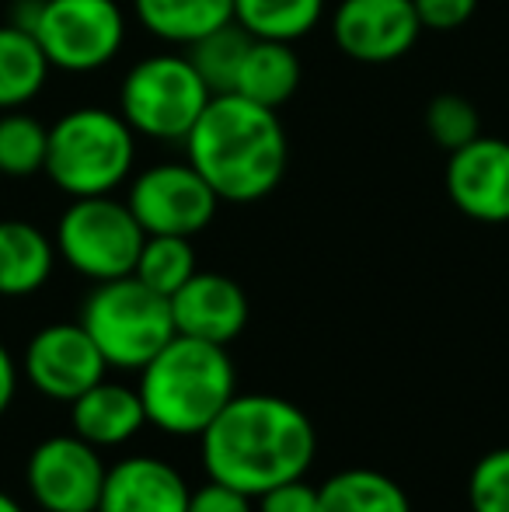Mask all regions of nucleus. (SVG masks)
I'll return each mask as SVG.
<instances>
[{
  "mask_svg": "<svg viewBox=\"0 0 509 512\" xmlns=\"http://www.w3.org/2000/svg\"><path fill=\"white\" fill-rule=\"evenodd\" d=\"M199 443L206 474L252 499L304 478L318 457L311 415L276 394H234Z\"/></svg>",
  "mask_w": 509,
  "mask_h": 512,
  "instance_id": "f257e3e1",
  "label": "nucleus"
},
{
  "mask_svg": "<svg viewBox=\"0 0 509 512\" xmlns=\"http://www.w3.org/2000/svg\"><path fill=\"white\" fill-rule=\"evenodd\" d=\"M182 143L185 161L210 182L220 203L234 206L272 196L290 161L283 119L238 91L213 95Z\"/></svg>",
  "mask_w": 509,
  "mask_h": 512,
  "instance_id": "f03ea898",
  "label": "nucleus"
},
{
  "mask_svg": "<svg viewBox=\"0 0 509 512\" xmlns=\"http://www.w3.org/2000/svg\"><path fill=\"white\" fill-rule=\"evenodd\" d=\"M140 398L147 422L171 436H203L206 425L238 394L227 345L175 335L143 366Z\"/></svg>",
  "mask_w": 509,
  "mask_h": 512,
  "instance_id": "7ed1b4c3",
  "label": "nucleus"
},
{
  "mask_svg": "<svg viewBox=\"0 0 509 512\" xmlns=\"http://www.w3.org/2000/svg\"><path fill=\"white\" fill-rule=\"evenodd\" d=\"M136 164V133L119 112L84 105L49 126L42 175L70 199L112 196Z\"/></svg>",
  "mask_w": 509,
  "mask_h": 512,
  "instance_id": "20e7f679",
  "label": "nucleus"
},
{
  "mask_svg": "<svg viewBox=\"0 0 509 512\" xmlns=\"http://www.w3.org/2000/svg\"><path fill=\"white\" fill-rule=\"evenodd\" d=\"M81 324L102 349L105 363L119 370H143L178 335L171 300L136 276L95 283L81 304Z\"/></svg>",
  "mask_w": 509,
  "mask_h": 512,
  "instance_id": "39448f33",
  "label": "nucleus"
},
{
  "mask_svg": "<svg viewBox=\"0 0 509 512\" xmlns=\"http://www.w3.org/2000/svg\"><path fill=\"white\" fill-rule=\"evenodd\" d=\"M213 91L192 67L189 56L157 53L133 63L119 88V115L133 126L136 136L161 143H182Z\"/></svg>",
  "mask_w": 509,
  "mask_h": 512,
  "instance_id": "423d86ee",
  "label": "nucleus"
},
{
  "mask_svg": "<svg viewBox=\"0 0 509 512\" xmlns=\"http://www.w3.org/2000/svg\"><path fill=\"white\" fill-rule=\"evenodd\" d=\"M147 241L129 203L112 196H84L63 209L56 223V255L91 283L133 276Z\"/></svg>",
  "mask_w": 509,
  "mask_h": 512,
  "instance_id": "0eeeda50",
  "label": "nucleus"
},
{
  "mask_svg": "<svg viewBox=\"0 0 509 512\" xmlns=\"http://www.w3.org/2000/svg\"><path fill=\"white\" fill-rule=\"evenodd\" d=\"M32 35L49 67L95 74L123 53L126 14L116 0H46Z\"/></svg>",
  "mask_w": 509,
  "mask_h": 512,
  "instance_id": "6e6552de",
  "label": "nucleus"
},
{
  "mask_svg": "<svg viewBox=\"0 0 509 512\" xmlns=\"http://www.w3.org/2000/svg\"><path fill=\"white\" fill-rule=\"evenodd\" d=\"M143 234L196 237L213 223L220 196L189 161H168L143 168L126 196Z\"/></svg>",
  "mask_w": 509,
  "mask_h": 512,
  "instance_id": "1a4fd4ad",
  "label": "nucleus"
},
{
  "mask_svg": "<svg viewBox=\"0 0 509 512\" xmlns=\"http://www.w3.org/2000/svg\"><path fill=\"white\" fill-rule=\"evenodd\" d=\"M109 467L98 457V446L70 436H49L28 453L25 481L42 512H88L98 509Z\"/></svg>",
  "mask_w": 509,
  "mask_h": 512,
  "instance_id": "9d476101",
  "label": "nucleus"
},
{
  "mask_svg": "<svg viewBox=\"0 0 509 512\" xmlns=\"http://www.w3.org/2000/svg\"><path fill=\"white\" fill-rule=\"evenodd\" d=\"M105 370L109 363L81 321L46 324L25 345V377L32 380L35 391L53 401L70 405L88 387L105 380Z\"/></svg>",
  "mask_w": 509,
  "mask_h": 512,
  "instance_id": "9b49d317",
  "label": "nucleus"
},
{
  "mask_svg": "<svg viewBox=\"0 0 509 512\" xmlns=\"http://www.w3.org/2000/svg\"><path fill=\"white\" fill-rule=\"evenodd\" d=\"M422 21L412 0H339L332 39L349 60L384 67L419 42Z\"/></svg>",
  "mask_w": 509,
  "mask_h": 512,
  "instance_id": "f8f14e48",
  "label": "nucleus"
},
{
  "mask_svg": "<svg viewBox=\"0 0 509 512\" xmlns=\"http://www.w3.org/2000/svg\"><path fill=\"white\" fill-rule=\"evenodd\" d=\"M447 157L450 203L478 223H509V140L478 136Z\"/></svg>",
  "mask_w": 509,
  "mask_h": 512,
  "instance_id": "ddd939ff",
  "label": "nucleus"
},
{
  "mask_svg": "<svg viewBox=\"0 0 509 512\" xmlns=\"http://www.w3.org/2000/svg\"><path fill=\"white\" fill-rule=\"evenodd\" d=\"M248 297L224 272L199 269L182 290L171 297L175 331L189 338H203L213 345H231L248 324Z\"/></svg>",
  "mask_w": 509,
  "mask_h": 512,
  "instance_id": "4468645a",
  "label": "nucleus"
},
{
  "mask_svg": "<svg viewBox=\"0 0 509 512\" xmlns=\"http://www.w3.org/2000/svg\"><path fill=\"white\" fill-rule=\"evenodd\" d=\"M192 488L161 457H126L109 467L102 488V512H185Z\"/></svg>",
  "mask_w": 509,
  "mask_h": 512,
  "instance_id": "2eb2a0df",
  "label": "nucleus"
},
{
  "mask_svg": "<svg viewBox=\"0 0 509 512\" xmlns=\"http://www.w3.org/2000/svg\"><path fill=\"white\" fill-rule=\"evenodd\" d=\"M147 425L140 391L112 380H98L95 387L70 401V429L91 446H123Z\"/></svg>",
  "mask_w": 509,
  "mask_h": 512,
  "instance_id": "dca6fc26",
  "label": "nucleus"
},
{
  "mask_svg": "<svg viewBox=\"0 0 509 512\" xmlns=\"http://www.w3.org/2000/svg\"><path fill=\"white\" fill-rule=\"evenodd\" d=\"M56 241L28 220H0V297H28L53 276Z\"/></svg>",
  "mask_w": 509,
  "mask_h": 512,
  "instance_id": "f3484780",
  "label": "nucleus"
},
{
  "mask_svg": "<svg viewBox=\"0 0 509 512\" xmlns=\"http://www.w3.org/2000/svg\"><path fill=\"white\" fill-rule=\"evenodd\" d=\"M300 81H304V70H300V56L293 53V42L252 39L234 91L245 95L248 102L279 112L297 95Z\"/></svg>",
  "mask_w": 509,
  "mask_h": 512,
  "instance_id": "a211bd4d",
  "label": "nucleus"
},
{
  "mask_svg": "<svg viewBox=\"0 0 509 512\" xmlns=\"http://www.w3.org/2000/svg\"><path fill=\"white\" fill-rule=\"evenodd\" d=\"M140 25L171 46H192L213 28L234 21V0H133Z\"/></svg>",
  "mask_w": 509,
  "mask_h": 512,
  "instance_id": "6ab92c4d",
  "label": "nucleus"
},
{
  "mask_svg": "<svg viewBox=\"0 0 509 512\" xmlns=\"http://www.w3.org/2000/svg\"><path fill=\"white\" fill-rule=\"evenodd\" d=\"M318 512H412V502L391 474L346 467L318 485Z\"/></svg>",
  "mask_w": 509,
  "mask_h": 512,
  "instance_id": "aec40b11",
  "label": "nucleus"
},
{
  "mask_svg": "<svg viewBox=\"0 0 509 512\" xmlns=\"http://www.w3.org/2000/svg\"><path fill=\"white\" fill-rule=\"evenodd\" d=\"M49 60L39 39L18 25H0V112L25 108L46 88Z\"/></svg>",
  "mask_w": 509,
  "mask_h": 512,
  "instance_id": "412c9836",
  "label": "nucleus"
},
{
  "mask_svg": "<svg viewBox=\"0 0 509 512\" xmlns=\"http://www.w3.org/2000/svg\"><path fill=\"white\" fill-rule=\"evenodd\" d=\"M328 0H234V21L252 39L297 42L325 14Z\"/></svg>",
  "mask_w": 509,
  "mask_h": 512,
  "instance_id": "4be33fe9",
  "label": "nucleus"
},
{
  "mask_svg": "<svg viewBox=\"0 0 509 512\" xmlns=\"http://www.w3.org/2000/svg\"><path fill=\"white\" fill-rule=\"evenodd\" d=\"M248 46H252V35H248L238 21H227V25L213 28L210 35L196 39L192 46H185L189 49L185 56L192 60V67L199 70V77H203L213 95H227V91H234V84H238Z\"/></svg>",
  "mask_w": 509,
  "mask_h": 512,
  "instance_id": "5701e85b",
  "label": "nucleus"
},
{
  "mask_svg": "<svg viewBox=\"0 0 509 512\" xmlns=\"http://www.w3.org/2000/svg\"><path fill=\"white\" fill-rule=\"evenodd\" d=\"M199 272L196 265V248L192 237H175V234H147L136 258L133 276L140 283H147L150 290H157L161 297H175L185 283Z\"/></svg>",
  "mask_w": 509,
  "mask_h": 512,
  "instance_id": "b1692460",
  "label": "nucleus"
},
{
  "mask_svg": "<svg viewBox=\"0 0 509 512\" xmlns=\"http://www.w3.org/2000/svg\"><path fill=\"white\" fill-rule=\"evenodd\" d=\"M49 126L32 119L21 108L0 115V175L4 178H32L46 171Z\"/></svg>",
  "mask_w": 509,
  "mask_h": 512,
  "instance_id": "393cba45",
  "label": "nucleus"
},
{
  "mask_svg": "<svg viewBox=\"0 0 509 512\" xmlns=\"http://www.w3.org/2000/svg\"><path fill=\"white\" fill-rule=\"evenodd\" d=\"M426 129L433 143L447 154L468 147L471 140L482 136V115L464 95H436L426 108Z\"/></svg>",
  "mask_w": 509,
  "mask_h": 512,
  "instance_id": "a878e982",
  "label": "nucleus"
},
{
  "mask_svg": "<svg viewBox=\"0 0 509 512\" xmlns=\"http://www.w3.org/2000/svg\"><path fill=\"white\" fill-rule=\"evenodd\" d=\"M471 512H509V446L485 453L468 478Z\"/></svg>",
  "mask_w": 509,
  "mask_h": 512,
  "instance_id": "bb28decb",
  "label": "nucleus"
},
{
  "mask_svg": "<svg viewBox=\"0 0 509 512\" xmlns=\"http://www.w3.org/2000/svg\"><path fill=\"white\" fill-rule=\"evenodd\" d=\"M255 512H318V485L304 478L283 481L255 499Z\"/></svg>",
  "mask_w": 509,
  "mask_h": 512,
  "instance_id": "cd10ccee",
  "label": "nucleus"
},
{
  "mask_svg": "<svg viewBox=\"0 0 509 512\" xmlns=\"http://www.w3.org/2000/svg\"><path fill=\"white\" fill-rule=\"evenodd\" d=\"M422 28L429 32H454L468 25L471 14L478 11V0H412Z\"/></svg>",
  "mask_w": 509,
  "mask_h": 512,
  "instance_id": "c85d7f7f",
  "label": "nucleus"
},
{
  "mask_svg": "<svg viewBox=\"0 0 509 512\" xmlns=\"http://www.w3.org/2000/svg\"><path fill=\"white\" fill-rule=\"evenodd\" d=\"M185 512H255V506L252 495L210 478V485H203L199 492L189 495V509Z\"/></svg>",
  "mask_w": 509,
  "mask_h": 512,
  "instance_id": "c756f323",
  "label": "nucleus"
},
{
  "mask_svg": "<svg viewBox=\"0 0 509 512\" xmlns=\"http://www.w3.org/2000/svg\"><path fill=\"white\" fill-rule=\"evenodd\" d=\"M14 394H18V366H14L7 345L0 342V415L11 408Z\"/></svg>",
  "mask_w": 509,
  "mask_h": 512,
  "instance_id": "7c9ffc66",
  "label": "nucleus"
},
{
  "mask_svg": "<svg viewBox=\"0 0 509 512\" xmlns=\"http://www.w3.org/2000/svg\"><path fill=\"white\" fill-rule=\"evenodd\" d=\"M0 512H25V509H21L7 492H0Z\"/></svg>",
  "mask_w": 509,
  "mask_h": 512,
  "instance_id": "2f4dec72",
  "label": "nucleus"
},
{
  "mask_svg": "<svg viewBox=\"0 0 509 512\" xmlns=\"http://www.w3.org/2000/svg\"><path fill=\"white\" fill-rule=\"evenodd\" d=\"M88 512H102V509H88Z\"/></svg>",
  "mask_w": 509,
  "mask_h": 512,
  "instance_id": "473e14b6",
  "label": "nucleus"
}]
</instances>
